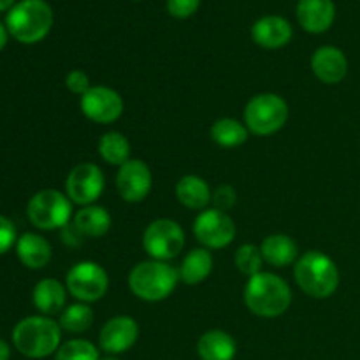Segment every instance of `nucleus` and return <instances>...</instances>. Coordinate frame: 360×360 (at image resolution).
<instances>
[{
	"mask_svg": "<svg viewBox=\"0 0 360 360\" xmlns=\"http://www.w3.org/2000/svg\"><path fill=\"white\" fill-rule=\"evenodd\" d=\"M62 341V327L44 315L27 316L13 330V345L28 359H44L56 354Z\"/></svg>",
	"mask_w": 360,
	"mask_h": 360,
	"instance_id": "nucleus-1",
	"label": "nucleus"
},
{
	"mask_svg": "<svg viewBox=\"0 0 360 360\" xmlns=\"http://www.w3.org/2000/svg\"><path fill=\"white\" fill-rule=\"evenodd\" d=\"M143 246L151 260L167 262L181 253L185 246V232L178 221L171 218H158L144 231Z\"/></svg>",
	"mask_w": 360,
	"mask_h": 360,
	"instance_id": "nucleus-8",
	"label": "nucleus"
},
{
	"mask_svg": "<svg viewBox=\"0 0 360 360\" xmlns=\"http://www.w3.org/2000/svg\"><path fill=\"white\" fill-rule=\"evenodd\" d=\"M16 0H0V11H7L14 6Z\"/></svg>",
	"mask_w": 360,
	"mask_h": 360,
	"instance_id": "nucleus-37",
	"label": "nucleus"
},
{
	"mask_svg": "<svg viewBox=\"0 0 360 360\" xmlns=\"http://www.w3.org/2000/svg\"><path fill=\"white\" fill-rule=\"evenodd\" d=\"M104 192V174L91 162L72 167L65 181V195L79 206H91Z\"/></svg>",
	"mask_w": 360,
	"mask_h": 360,
	"instance_id": "nucleus-11",
	"label": "nucleus"
},
{
	"mask_svg": "<svg viewBox=\"0 0 360 360\" xmlns=\"http://www.w3.org/2000/svg\"><path fill=\"white\" fill-rule=\"evenodd\" d=\"M9 357H11L9 347H7L6 341L0 340V360H9Z\"/></svg>",
	"mask_w": 360,
	"mask_h": 360,
	"instance_id": "nucleus-35",
	"label": "nucleus"
},
{
	"mask_svg": "<svg viewBox=\"0 0 360 360\" xmlns=\"http://www.w3.org/2000/svg\"><path fill=\"white\" fill-rule=\"evenodd\" d=\"M16 255L28 269H42L51 260V245L42 236L25 232L16 241Z\"/></svg>",
	"mask_w": 360,
	"mask_h": 360,
	"instance_id": "nucleus-18",
	"label": "nucleus"
},
{
	"mask_svg": "<svg viewBox=\"0 0 360 360\" xmlns=\"http://www.w3.org/2000/svg\"><path fill=\"white\" fill-rule=\"evenodd\" d=\"M60 327L70 334H83L94 326V311L84 302L67 306L60 315Z\"/></svg>",
	"mask_w": 360,
	"mask_h": 360,
	"instance_id": "nucleus-27",
	"label": "nucleus"
},
{
	"mask_svg": "<svg viewBox=\"0 0 360 360\" xmlns=\"http://www.w3.org/2000/svg\"><path fill=\"white\" fill-rule=\"evenodd\" d=\"M55 360H101V355L90 341L70 340L56 350Z\"/></svg>",
	"mask_w": 360,
	"mask_h": 360,
	"instance_id": "nucleus-28",
	"label": "nucleus"
},
{
	"mask_svg": "<svg viewBox=\"0 0 360 360\" xmlns=\"http://www.w3.org/2000/svg\"><path fill=\"white\" fill-rule=\"evenodd\" d=\"M294 30L292 25L281 16H264L252 27V39L255 44L266 49H280L290 42Z\"/></svg>",
	"mask_w": 360,
	"mask_h": 360,
	"instance_id": "nucleus-17",
	"label": "nucleus"
},
{
	"mask_svg": "<svg viewBox=\"0 0 360 360\" xmlns=\"http://www.w3.org/2000/svg\"><path fill=\"white\" fill-rule=\"evenodd\" d=\"M246 308L262 319H276L292 304V290L287 281L273 273H259L248 278L245 288Z\"/></svg>",
	"mask_w": 360,
	"mask_h": 360,
	"instance_id": "nucleus-2",
	"label": "nucleus"
},
{
	"mask_svg": "<svg viewBox=\"0 0 360 360\" xmlns=\"http://www.w3.org/2000/svg\"><path fill=\"white\" fill-rule=\"evenodd\" d=\"M32 301H34V306L41 315H58L65 309L67 288L58 280L46 278V280H41L34 287Z\"/></svg>",
	"mask_w": 360,
	"mask_h": 360,
	"instance_id": "nucleus-19",
	"label": "nucleus"
},
{
	"mask_svg": "<svg viewBox=\"0 0 360 360\" xmlns=\"http://www.w3.org/2000/svg\"><path fill=\"white\" fill-rule=\"evenodd\" d=\"M65 86L69 88V91L83 97V95L91 88L90 77H88V74L83 72V70H70L65 77Z\"/></svg>",
	"mask_w": 360,
	"mask_h": 360,
	"instance_id": "nucleus-33",
	"label": "nucleus"
},
{
	"mask_svg": "<svg viewBox=\"0 0 360 360\" xmlns=\"http://www.w3.org/2000/svg\"><path fill=\"white\" fill-rule=\"evenodd\" d=\"M336 18L333 0H299L297 21L308 34H323L329 30Z\"/></svg>",
	"mask_w": 360,
	"mask_h": 360,
	"instance_id": "nucleus-16",
	"label": "nucleus"
},
{
	"mask_svg": "<svg viewBox=\"0 0 360 360\" xmlns=\"http://www.w3.org/2000/svg\"><path fill=\"white\" fill-rule=\"evenodd\" d=\"M53 9L46 0H21L14 4L6 18V28L16 41L35 44L49 34Z\"/></svg>",
	"mask_w": 360,
	"mask_h": 360,
	"instance_id": "nucleus-4",
	"label": "nucleus"
},
{
	"mask_svg": "<svg viewBox=\"0 0 360 360\" xmlns=\"http://www.w3.org/2000/svg\"><path fill=\"white\" fill-rule=\"evenodd\" d=\"M197 354L200 360H234L238 345L225 330H207L197 343Z\"/></svg>",
	"mask_w": 360,
	"mask_h": 360,
	"instance_id": "nucleus-20",
	"label": "nucleus"
},
{
	"mask_svg": "<svg viewBox=\"0 0 360 360\" xmlns=\"http://www.w3.org/2000/svg\"><path fill=\"white\" fill-rule=\"evenodd\" d=\"M28 220L41 231L63 229L72 217V204L65 193L58 190H41L35 193L27 206Z\"/></svg>",
	"mask_w": 360,
	"mask_h": 360,
	"instance_id": "nucleus-7",
	"label": "nucleus"
},
{
	"mask_svg": "<svg viewBox=\"0 0 360 360\" xmlns=\"http://www.w3.org/2000/svg\"><path fill=\"white\" fill-rule=\"evenodd\" d=\"M288 120V105L276 94L255 95L245 108V125L255 136H271L283 129Z\"/></svg>",
	"mask_w": 360,
	"mask_h": 360,
	"instance_id": "nucleus-6",
	"label": "nucleus"
},
{
	"mask_svg": "<svg viewBox=\"0 0 360 360\" xmlns=\"http://www.w3.org/2000/svg\"><path fill=\"white\" fill-rule=\"evenodd\" d=\"M238 200V195H236V190L232 188L231 185H221L214 190L213 197H211V202H213V207L218 211H224L227 213L229 210H232Z\"/></svg>",
	"mask_w": 360,
	"mask_h": 360,
	"instance_id": "nucleus-31",
	"label": "nucleus"
},
{
	"mask_svg": "<svg viewBox=\"0 0 360 360\" xmlns=\"http://www.w3.org/2000/svg\"><path fill=\"white\" fill-rule=\"evenodd\" d=\"M81 111L95 123H112L123 115V98L109 86H91L81 97Z\"/></svg>",
	"mask_w": 360,
	"mask_h": 360,
	"instance_id": "nucleus-12",
	"label": "nucleus"
},
{
	"mask_svg": "<svg viewBox=\"0 0 360 360\" xmlns=\"http://www.w3.org/2000/svg\"><path fill=\"white\" fill-rule=\"evenodd\" d=\"M65 287L72 297L88 304L104 297L109 288V278L104 267L86 260L70 267L65 276Z\"/></svg>",
	"mask_w": 360,
	"mask_h": 360,
	"instance_id": "nucleus-9",
	"label": "nucleus"
},
{
	"mask_svg": "<svg viewBox=\"0 0 360 360\" xmlns=\"http://www.w3.org/2000/svg\"><path fill=\"white\" fill-rule=\"evenodd\" d=\"M193 234L206 248L220 250L231 245L236 238V224L227 213L218 210H204L193 221Z\"/></svg>",
	"mask_w": 360,
	"mask_h": 360,
	"instance_id": "nucleus-10",
	"label": "nucleus"
},
{
	"mask_svg": "<svg viewBox=\"0 0 360 360\" xmlns=\"http://www.w3.org/2000/svg\"><path fill=\"white\" fill-rule=\"evenodd\" d=\"M7 34H9V32H7V28L4 27L2 23H0V51H2V49L6 48V44H7Z\"/></svg>",
	"mask_w": 360,
	"mask_h": 360,
	"instance_id": "nucleus-36",
	"label": "nucleus"
},
{
	"mask_svg": "<svg viewBox=\"0 0 360 360\" xmlns=\"http://www.w3.org/2000/svg\"><path fill=\"white\" fill-rule=\"evenodd\" d=\"M176 197L188 210H204L211 202L213 193L202 178L188 174L176 183Z\"/></svg>",
	"mask_w": 360,
	"mask_h": 360,
	"instance_id": "nucleus-22",
	"label": "nucleus"
},
{
	"mask_svg": "<svg viewBox=\"0 0 360 360\" xmlns=\"http://www.w3.org/2000/svg\"><path fill=\"white\" fill-rule=\"evenodd\" d=\"M250 130L234 118H220L211 127V139L221 148H238L248 141Z\"/></svg>",
	"mask_w": 360,
	"mask_h": 360,
	"instance_id": "nucleus-25",
	"label": "nucleus"
},
{
	"mask_svg": "<svg viewBox=\"0 0 360 360\" xmlns=\"http://www.w3.org/2000/svg\"><path fill=\"white\" fill-rule=\"evenodd\" d=\"M98 153L104 162L122 167L130 160V143L123 134L105 132L98 141Z\"/></svg>",
	"mask_w": 360,
	"mask_h": 360,
	"instance_id": "nucleus-26",
	"label": "nucleus"
},
{
	"mask_svg": "<svg viewBox=\"0 0 360 360\" xmlns=\"http://www.w3.org/2000/svg\"><path fill=\"white\" fill-rule=\"evenodd\" d=\"M139 338V326L132 316H115L108 320L98 334V345L109 355L129 352Z\"/></svg>",
	"mask_w": 360,
	"mask_h": 360,
	"instance_id": "nucleus-14",
	"label": "nucleus"
},
{
	"mask_svg": "<svg viewBox=\"0 0 360 360\" xmlns=\"http://www.w3.org/2000/svg\"><path fill=\"white\" fill-rule=\"evenodd\" d=\"M213 271V255L207 248H195L186 253L179 267V280L186 285H199Z\"/></svg>",
	"mask_w": 360,
	"mask_h": 360,
	"instance_id": "nucleus-23",
	"label": "nucleus"
},
{
	"mask_svg": "<svg viewBox=\"0 0 360 360\" xmlns=\"http://www.w3.org/2000/svg\"><path fill=\"white\" fill-rule=\"evenodd\" d=\"M313 74L326 84H338L347 77L348 60L336 46H322L311 56Z\"/></svg>",
	"mask_w": 360,
	"mask_h": 360,
	"instance_id": "nucleus-15",
	"label": "nucleus"
},
{
	"mask_svg": "<svg viewBox=\"0 0 360 360\" xmlns=\"http://www.w3.org/2000/svg\"><path fill=\"white\" fill-rule=\"evenodd\" d=\"M72 224L84 238H102L111 229V214L101 206H84L77 211Z\"/></svg>",
	"mask_w": 360,
	"mask_h": 360,
	"instance_id": "nucleus-24",
	"label": "nucleus"
},
{
	"mask_svg": "<svg viewBox=\"0 0 360 360\" xmlns=\"http://www.w3.org/2000/svg\"><path fill=\"white\" fill-rule=\"evenodd\" d=\"M153 186V176L143 160H129L118 169L116 188L127 202H141L148 197Z\"/></svg>",
	"mask_w": 360,
	"mask_h": 360,
	"instance_id": "nucleus-13",
	"label": "nucleus"
},
{
	"mask_svg": "<svg viewBox=\"0 0 360 360\" xmlns=\"http://www.w3.org/2000/svg\"><path fill=\"white\" fill-rule=\"evenodd\" d=\"M18 236H16V227H14L13 221L9 218L2 217L0 214V255L9 252L13 248V245H16Z\"/></svg>",
	"mask_w": 360,
	"mask_h": 360,
	"instance_id": "nucleus-32",
	"label": "nucleus"
},
{
	"mask_svg": "<svg viewBox=\"0 0 360 360\" xmlns=\"http://www.w3.org/2000/svg\"><path fill=\"white\" fill-rule=\"evenodd\" d=\"M179 271L162 260H146L130 271L129 287L136 297L146 302H158L174 292Z\"/></svg>",
	"mask_w": 360,
	"mask_h": 360,
	"instance_id": "nucleus-5",
	"label": "nucleus"
},
{
	"mask_svg": "<svg viewBox=\"0 0 360 360\" xmlns=\"http://www.w3.org/2000/svg\"><path fill=\"white\" fill-rule=\"evenodd\" d=\"M264 262L271 264L273 267H287L294 264L297 259V243L285 234H273L266 238L260 245Z\"/></svg>",
	"mask_w": 360,
	"mask_h": 360,
	"instance_id": "nucleus-21",
	"label": "nucleus"
},
{
	"mask_svg": "<svg viewBox=\"0 0 360 360\" xmlns=\"http://www.w3.org/2000/svg\"><path fill=\"white\" fill-rule=\"evenodd\" d=\"M101 360H120L118 357H115V355H109V357H105V359H101Z\"/></svg>",
	"mask_w": 360,
	"mask_h": 360,
	"instance_id": "nucleus-38",
	"label": "nucleus"
},
{
	"mask_svg": "<svg viewBox=\"0 0 360 360\" xmlns=\"http://www.w3.org/2000/svg\"><path fill=\"white\" fill-rule=\"evenodd\" d=\"M299 288L309 297L327 299L336 294L340 287V269L329 255L322 252L304 253L294 267Z\"/></svg>",
	"mask_w": 360,
	"mask_h": 360,
	"instance_id": "nucleus-3",
	"label": "nucleus"
},
{
	"mask_svg": "<svg viewBox=\"0 0 360 360\" xmlns=\"http://www.w3.org/2000/svg\"><path fill=\"white\" fill-rule=\"evenodd\" d=\"M83 238L84 236L81 234V232L77 231L76 225L70 224V221L62 229V241L65 243L69 248H77V246L83 243Z\"/></svg>",
	"mask_w": 360,
	"mask_h": 360,
	"instance_id": "nucleus-34",
	"label": "nucleus"
},
{
	"mask_svg": "<svg viewBox=\"0 0 360 360\" xmlns=\"http://www.w3.org/2000/svg\"><path fill=\"white\" fill-rule=\"evenodd\" d=\"M169 14L176 20H186L193 16L200 6V0H165Z\"/></svg>",
	"mask_w": 360,
	"mask_h": 360,
	"instance_id": "nucleus-30",
	"label": "nucleus"
},
{
	"mask_svg": "<svg viewBox=\"0 0 360 360\" xmlns=\"http://www.w3.org/2000/svg\"><path fill=\"white\" fill-rule=\"evenodd\" d=\"M236 267L239 269V273L245 274V276L253 278L257 276L259 273H262V264H264V257L260 248L253 245H243L239 246L238 252H236L234 257Z\"/></svg>",
	"mask_w": 360,
	"mask_h": 360,
	"instance_id": "nucleus-29",
	"label": "nucleus"
}]
</instances>
